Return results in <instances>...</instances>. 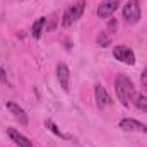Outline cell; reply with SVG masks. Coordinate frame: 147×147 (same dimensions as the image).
<instances>
[{"instance_id":"1","label":"cell","mask_w":147,"mask_h":147,"mask_svg":"<svg viewBox=\"0 0 147 147\" xmlns=\"http://www.w3.org/2000/svg\"><path fill=\"white\" fill-rule=\"evenodd\" d=\"M115 91H116V96H118V99L121 101L123 106H128L130 101L134 99V84L125 74H118L116 75Z\"/></svg>"},{"instance_id":"13","label":"cell","mask_w":147,"mask_h":147,"mask_svg":"<svg viewBox=\"0 0 147 147\" xmlns=\"http://www.w3.org/2000/svg\"><path fill=\"white\" fill-rule=\"evenodd\" d=\"M96 43L99 45V46H103V48H106V46H110L111 45V38L108 33H99L98 36H96Z\"/></svg>"},{"instance_id":"5","label":"cell","mask_w":147,"mask_h":147,"mask_svg":"<svg viewBox=\"0 0 147 147\" xmlns=\"http://www.w3.org/2000/svg\"><path fill=\"white\" fill-rule=\"evenodd\" d=\"M57 77H58V82H60V87L67 92L70 89V70L65 63H58L57 65Z\"/></svg>"},{"instance_id":"17","label":"cell","mask_w":147,"mask_h":147,"mask_svg":"<svg viewBox=\"0 0 147 147\" xmlns=\"http://www.w3.org/2000/svg\"><path fill=\"white\" fill-rule=\"evenodd\" d=\"M0 80H2L3 84L7 82V75H5V70H3V69H0Z\"/></svg>"},{"instance_id":"8","label":"cell","mask_w":147,"mask_h":147,"mask_svg":"<svg viewBox=\"0 0 147 147\" xmlns=\"http://www.w3.org/2000/svg\"><path fill=\"white\" fill-rule=\"evenodd\" d=\"M118 0H105L99 7H98V17L99 19H106L115 14V10L118 9Z\"/></svg>"},{"instance_id":"2","label":"cell","mask_w":147,"mask_h":147,"mask_svg":"<svg viewBox=\"0 0 147 147\" xmlns=\"http://www.w3.org/2000/svg\"><path fill=\"white\" fill-rule=\"evenodd\" d=\"M84 7H86V2L84 0H79L77 3H74L70 7L65 9L63 12V17H62V26L63 28H70L74 22H77L84 12Z\"/></svg>"},{"instance_id":"15","label":"cell","mask_w":147,"mask_h":147,"mask_svg":"<svg viewBox=\"0 0 147 147\" xmlns=\"http://www.w3.org/2000/svg\"><path fill=\"white\" fill-rule=\"evenodd\" d=\"M140 84H142V89L147 92V67L142 70V75H140Z\"/></svg>"},{"instance_id":"4","label":"cell","mask_w":147,"mask_h":147,"mask_svg":"<svg viewBox=\"0 0 147 147\" xmlns=\"http://www.w3.org/2000/svg\"><path fill=\"white\" fill-rule=\"evenodd\" d=\"M113 57L116 60H120L121 63H128V65H134L135 63V53L127 45H116L115 50H113Z\"/></svg>"},{"instance_id":"9","label":"cell","mask_w":147,"mask_h":147,"mask_svg":"<svg viewBox=\"0 0 147 147\" xmlns=\"http://www.w3.org/2000/svg\"><path fill=\"white\" fill-rule=\"evenodd\" d=\"M7 134H9V137L12 139V142L17 147H33V142L26 135H22L17 128H7Z\"/></svg>"},{"instance_id":"11","label":"cell","mask_w":147,"mask_h":147,"mask_svg":"<svg viewBox=\"0 0 147 147\" xmlns=\"http://www.w3.org/2000/svg\"><path fill=\"white\" fill-rule=\"evenodd\" d=\"M45 24H46V17H39L36 22L33 24V28H31V36L34 38V39H39V38H41V33H43Z\"/></svg>"},{"instance_id":"6","label":"cell","mask_w":147,"mask_h":147,"mask_svg":"<svg viewBox=\"0 0 147 147\" xmlns=\"http://www.w3.org/2000/svg\"><path fill=\"white\" fill-rule=\"evenodd\" d=\"M120 128H123L127 132H142V134H147V125L140 123L139 120H134V118H123L120 121Z\"/></svg>"},{"instance_id":"7","label":"cell","mask_w":147,"mask_h":147,"mask_svg":"<svg viewBox=\"0 0 147 147\" xmlns=\"http://www.w3.org/2000/svg\"><path fill=\"white\" fill-rule=\"evenodd\" d=\"M94 96H96V105H98V108H106V106H110L111 105V98L110 94H108V91H106V87L105 86H96L94 87Z\"/></svg>"},{"instance_id":"3","label":"cell","mask_w":147,"mask_h":147,"mask_svg":"<svg viewBox=\"0 0 147 147\" xmlns=\"http://www.w3.org/2000/svg\"><path fill=\"white\" fill-rule=\"evenodd\" d=\"M123 19L128 24H137L140 21V5L137 0H128L123 7Z\"/></svg>"},{"instance_id":"14","label":"cell","mask_w":147,"mask_h":147,"mask_svg":"<svg viewBox=\"0 0 147 147\" xmlns=\"http://www.w3.org/2000/svg\"><path fill=\"white\" fill-rule=\"evenodd\" d=\"M45 125H46V128H48L50 132H53L55 135H58V137H67V135H63V134H62V130L55 125V121H53V120H50V118H48V120L45 121Z\"/></svg>"},{"instance_id":"12","label":"cell","mask_w":147,"mask_h":147,"mask_svg":"<svg viewBox=\"0 0 147 147\" xmlns=\"http://www.w3.org/2000/svg\"><path fill=\"white\" fill-rule=\"evenodd\" d=\"M134 105H135L137 110L147 113V96H144V94H137V96H134Z\"/></svg>"},{"instance_id":"10","label":"cell","mask_w":147,"mask_h":147,"mask_svg":"<svg viewBox=\"0 0 147 147\" xmlns=\"http://www.w3.org/2000/svg\"><path fill=\"white\" fill-rule=\"evenodd\" d=\"M7 110L10 111L17 120H19V123L21 125H28L29 123V118H28V115H26V111L22 110L17 103H14V101H9L7 103Z\"/></svg>"},{"instance_id":"16","label":"cell","mask_w":147,"mask_h":147,"mask_svg":"<svg viewBox=\"0 0 147 147\" xmlns=\"http://www.w3.org/2000/svg\"><path fill=\"white\" fill-rule=\"evenodd\" d=\"M116 28H118V22H116V19H111L110 24H108V29H110V31H116Z\"/></svg>"}]
</instances>
